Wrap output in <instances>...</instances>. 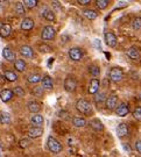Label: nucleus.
<instances>
[{
    "instance_id": "obj_7",
    "label": "nucleus",
    "mask_w": 141,
    "mask_h": 157,
    "mask_svg": "<svg viewBox=\"0 0 141 157\" xmlns=\"http://www.w3.org/2000/svg\"><path fill=\"white\" fill-rule=\"evenodd\" d=\"M104 39H105V43H106L108 47L114 48V47L117 45V36H116L113 33H111V32H107V33H105Z\"/></svg>"
},
{
    "instance_id": "obj_37",
    "label": "nucleus",
    "mask_w": 141,
    "mask_h": 157,
    "mask_svg": "<svg viewBox=\"0 0 141 157\" xmlns=\"http://www.w3.org/2000/svg\"><path fill=\"white\" fill-rule=\"evenodd\" d=\"M43 90H45V89H43L42 86H36L34 90H33V94L40 97V95L43 94Z\"/></svg>"
},
{
    "instance_id": "obj_8",
    "label": "nucleus",
    "mask_w": 141,
    "mask_h": 157,
    "mask_svg": "<svg viewBox=\"0 0 141 157\" xmlns=\"http://www.w3.org/2000/svg\"><path fill=\"white\" fill-rule=\"evenodd\" d=\"M27 134L30 139H37L43 134V128L42 127H32V128L28 129Z\"/></svg>"
},
{
    "instance_id": "obj_16",
    "label": "nucleus",
    "mask_w": 141,
    "mask_h": 157,
    "mask_svg": "<svg viewBox=\"0 0 141 157\" xmlns=\"http://www.w3.org/2000/svg\"><path fill=\"white\" fill-rule=\"evenodd\" d=\"M90 126L95 132H102V130H104V124H103V122L99 119H93V120H91Z\"/></svg>"
},
{
    "instance_id": "obj_6",
    "label": "nucleus",
    "mask_w": 141,
    "mask_h": 157,
    "mask_svg": "<svg viewBox=\"0 0 141 157\" xmlns=\"http://www.w3.org/2000/svg\"><path fill=\"white\" fill-rule=\"evenodd\" d=\"M77 87V82L72 77H67L64 79V89L68 92H73Z\"/></svg>"
},
{
    "instance_id": "obj_47",
    "label": "nucleus",
    "mask_w": 141,
    "mask_h": 157,
    "mask_svg": "<svg viewBox=\"0 0 141 157\" xmlns=\"http://www.w3.org/2000/svg\"><path fill=\"white\" fill-rule=\"evenodd\" d=\"M140 101H141V93H140Z\"/></svg>"
},
{
    "instance_id": "obj_32",
    "label": "nucleus",
    "mask_w": 141,
    "mask_h": 157,
    "mask_svg": "<svg viewBox=\"0 0 141 157\" xmlns=\"http://www.w3.org/2000/svg\"><path fill=\"white\" fill-rule=\"evenodd\" d=\"M15 12H17V14L19 15H22L25 14V6H23L22 2H17V5H15Z\"/></svg>"
},
{
    "instance_id": "obj_24",
    "label": "nucleus",
    "mask_w": 141,
    "mask_h": 157,
    "mask_svg": "<svg viewBox=\"0 0 141 157\" xmlns=\"http://www.w3.org/2000/svg\"><path fill=\"white\" fill-rule=\"evenodd\" d=\"M12 28L10 25H2V27L0 28V36L1 37H7V36H10Z\"/></svg>"
},
{
    "instance_id": "obj_30",
    "label": "nucleus",
    "mask_w": 141,
    "mask_h": 157,
    "mask_svg": "<svg viewBox=\"0 0 141 157\" xmlns=\"http://www.w3.org/2000/svg\"><path fill=\"white\" fill-rule=\"evenodd\" d=\"M93 100L97 104H100V102H104L106 101V94L105 93H96L95 97H93Z\"/></svg>"
},
{
    "instance_id": "obj_23",
    "label": "nucleus",
    "mask_w": 141,
    "mask_h": 157,
    "mask_svg": "<svg viewBox=\"0 0 141 157\" xmlns=\"http://www.w3.org/2000/svg\"><path fill=\"white\" fill-rule=\"evenodd\" d=\"M28 109L30 113H39L40 109H41V106H40L39 102H36V101H29Z\"/></svg>"
},
{
    "instance_id": "obj_31",
    "label": "nucleus",
    "mask_w": 141,
    "mask_h": 157,
    "mask_svg": "<svg viewBox=\"0 0 141 157\" xmlns=\"http://www.w3.org/2000/svg\"><path fill=\"white\" fill-rule=\"evenodd\" d=\"M89 71H90V73L93 77H97V76H99V73H100V69H99V67H97V65H91V67H89Z\"/></svg>"
},
{
    "instance_id": "obj_27",
    "label": "nucleus",
    "mask_w": 141,
    "mask_h": 157,
    "mask_svg": "<svg viewBox=\"0 0 141 157\" xmlns=\"http://www.w3.org/2000/svg\"><path fill=\"white\" fill-rule=\"evenodd\" d=\"M14 67H15V70H18L19 72H23L25 69H26V63L22 59H18V61L14 62Z\"/></svg>"
},
{
    "instance_id": "obj_19",
    "label": "nucleus",
    "mask_w": 141,
    "mask_h": 157,
    "mask_svg": "<svg viewBox=\"0 0 141 157\" xmlns=\"http://www.w3.org/2000/svg\"><path fill=\"white\" fill-rule=\"evenodd\" d=\"M128 134V127H127V124H120L117 127V135H118V137H125L126 135Z\"/></svg>"
},
{
    "instance_id": "obj_40",
    "label": "nucleus",
    "mask_w": 141,
    "mask_h": 157,
    "mask_svg": "<svg viewBox=\"0 0 141 157\" xmlns=\"http://www.w3.org/2000/svg\"><path fill=\"white\" fill-rule=\"evenodd\" d=\"M133 115H134V118L136 120H141V107H136L135 109H134Z\"/></svg>"
},
{
    "instance_id": "obj_25",
    "label": "nucleus",
    "mask_w": 141,
    "mask_h": 157,
    "mask_svg": "<svg viewBox=\"0 0 141 157\" xmlns=\"http://www.w3.org/2000/svg\"><path fill=\"white\" fill-rule=\"evenodd\" d=\"M83 15H84L88 20H95V19H97V17H98V14H97L93 10H84V11H83Z\"/></svg>"
},
{
    "instance_id": "obj_1",
    "label": "nucleus",
    "mask_w": 141,
    "mask_h": 157,
    "mask_svg": "<svg viewBox=\"0 0 141 157\" xmlns=\"http://www.w3.org/2000/svg\"><path fill=\"white\" fill-rule=\"evenodd\" d=\"M76 109L79 113H83L84 115H90L92 114V106L88 100L85 99H79L76 102Z\"/></svg>"
},
{
    "instance_id": "obj_17",
    "label": "nucleus",
    "mask_w": 141,
    "mask_h": 157,
    "mask_svg": "<svg viewBox=\"0 0 141 157\" xmlns=\"http://www.w3.org/2000/svg\"><path fill=\"white\" fill-rule=\"evenodd\" d=\"M41 82H42V87L45 89V90H51L53 87H54V83H53V79L49 77V76H45L43 78L41 79Z\"/></svg>"
},
{
    "instance_id": "obj_36",
    "label": "nucleus",
    "mask_w": 141,
    "mask_h": 157,
    "mask_svg": "<svg viewBox=\"0 0 141 157\" xmlns=\"http://www.w3.org/2000/svg\"><path fill=\"white\" fill-rule=\"evenodd\" d=\"M13 93L19 95V97H23V95H25V90H23L22 87H20V86H17V87L13 90Z\"/></svg>"
},
{
    "instance_id": "obj_20",
    "label": "nucleus",
    "mask_w": 141,
    "mask_h": 157,
    "mask_svg": "<svg viewBox=\"0 0 141 157\" xmlns=\"http://www.w3.org/2000/svg\"><path fill=\"white\" fill-rule=\"evenodd\" d=\"M86 120L84 118H80V117H73L72 118V124L77 128H82L86 126Z\"/></svg>"
},
{
    "instance_id": "obj_35",
    "label": "nucleus",
    "mask_w": 141,
    "mask_h": 157,
    "mask_svg": "<svg viewBox=\"0 0 141 157\" xmlns=\"http://www.w3.org/2000/svg\"><path fill=\"white\" fill-rule=\"evenodd\" d=\"M37 5V0H25V6H27L28 8H34Z\"/></svg>"
},
{
    "instance_id": "obj_14",
    "label": "nucleus",
    "mask_w": 141,
    "mask_h": 157,
    "mask_svg": "<svg viewBox=\"0 0 141 157\" xmlns=\"http://www.w3.org/2000/svg\"><path fill=\"white\" fill-rule=\"evenodd\" d=\"M13 91L10 90V89H5V90H2L0 92V99L4 101V102H7V101H10L13 98Z\"/></svg>"
},
{
    "instance_id": "obj_9",
    "label": "nucleus",
    "mask_w": 141,
    "mask_h": 157,
    "mask_svg": "<svg viewBox=\"0 0 141 157\" xmlns=\"http://www.w3.org/2000/svg\"><path fill=\"white\" fill-rule=\"evenodd\" d=\"M128 113H130V108H128V105L125 104V102L120 104V105L117 107V109H116V114H117L118 117H121V118L126 117Z\"/></svg>"
},
{
    "instance_id": "obj_3",
    "label": "nucleus",
    "mask_w": 141,
    "mask_h": 157,
    "mask_svg": "<svg viewBox=\"0 0 141 157\" xmlns=\"http://www.w3.org/2000/svg\"><path fill=\"white\" fill-rule=\"evenodd\" d=\"M55 35H56V30L53 26H45V28L42 29L41 37L45 41H51L55 39Z\"/></svg>"
},
{
    "instance_id": "obj_46",
    "label": "nucleus",
    "mask_w": 141,
    "mask_h": 157,
    "mask_svg": "<svg viewBox=\"0 0 141 157\" xmlns=\"http://www.w3.org/2000/svg\"><path fill=\"white\" fill-rule=\"evenodd\" d=\"M1 27H2V23L0 22V28H1Z\"/></svg>"
},
{
    "instance_id": "obj_11",
    "label": "nucleus",
    "mask_w": 141,
    "mask_h": 157,
    "mask_svg": "<svg viewBox=\"0 0 141 157\" xmlns=\"http://www.w3.org/2000/svg\"><path fill=\"white\" fill-rule=\"evenodd\" d=\"M2 57L5 58L6 61H8V62H12V61H14L15 59V52L10 49L8 47H6L2 49Z\"/></svg>"
},
{
    "instance_id": "obj_44",
    "label": "nucleus",
    "mask_w": 141,
    "mask_h": 157,
    "mask_svg": "<svg viewBox=\"0 0 141 157\" xmlns=\"http://www.w3.org/2000/svg\"><path fill=\"white\" fill-rule=\"evenodd\" d=\"M91 1L90 0H78L79 5H89Z\"/></svg>"
},
{
    "instance_id": "obj_39",
    "label": "nucleus",
    "mask_w": 141,
    "mask_h": 157,
    "mask_svg": "<svg viewBox=\"0 0 141 157\" xmlns=\"http://www.w3.org/2000/svg\"><path fill=\"white\" fill-rule=\"evenodd\" d=\"M51 50H53V49H51V47H49L48 44L40 45V51H41V52H43V54H45V52H50Z\"/></svg>"
},
{
    "instance_id": "obj_12",
    "label": "nucleus",
    "mask_w": 141,
    "mask_h": 157,
    "mask_svg": "<svg viewBox=\"0 0 141 157\" xmlns=\"http://www.w3.org/2000/svg\"><path fill=\"white\" fill-rule=\"evenodd\" d=\"M105 104H106V108H108V109L116 108V106L118 105V97L117 95H110L108 98H106Z\"/></svg>"
},
{
    "instance_id": "obj_13",
    "label": "nucleus",
    "mask_w": 141,
    "mask_h": 157,
    "mask_svg": "<svg viewBox=\"0 0 141 157\" xmlns=\"http://www.w3.org/2000/svg\"><path fill=\"white\" fill-rule=\"evenodd\" d=\"M99 85H100V83H99V80H98L97 78L91 79L90 87H89V93H90V94H93V95L96 94V93H98Z\"/></svg>"
},
{
    "instance_id": "obj_2",
    "label": "nucleus",
    "mask_w": 141,
    "mask_h": 157,
    "mask_svg": "<svg viewBox=\"0 0 141 157\" xmlns=\"http://www.w3.org/2000/svg\"><path fill=\"white\" fill-rule=\"evenodd\" d=\"M47 147L49 149V151H51L53 154H60V152L63 150V147L62 144L54 137L49 136L48 140H47Z\"/></svg>"
},
{
    "instance_id": "obj_34",
    "label": "nucleus",
    "mask_w": 141,
    "mask_h": 157,
    "mask_svg": "<svg viewBox=\"0 0 141 157\" xmlns=\"http://www.w3.org/2000/svg\"><path fill=\"white\" fill-rule=\"evenodd\" d=\"M132 28L135 29V30H139L141 28V19L140 17H136L133 20V22H132Z\"/></svg>"
},
{
    "instance_id": "obj_43",
    "label": "nucleus",
    "mask_w": 141,
    "mask_h": 157,
    "mask_svg": "<svg viewBox=\"0 0 141 157\" xmlns=\"http://www.w3.org/2000/svg\"><path fill=\"white\" fill-rule=\"evenodd\" d=\"M126 6H128L127 1H118V4H117V7H126Z\"/></svg>"
},
{
    "instance_id": "obj_4",
    "label": "nucleus",
    "mask_w": 141,
    "mask_h": 157,
    "mask_svg": "<svg viewBox=\"0 0 141 157\" xmlns=\"http://www.w3.org/2000/svg\"><path fill=\"white\" fill-rule=\"evenodd\" d=\"M108 76H110V79H111L112 82H114V83H118V82H120V80L123 79L124 73H123V70H121L120 67H112V69L110 70Z\"/></svg>"
},
{
    "instance_id": "obj_26",
    "label": "nucleus",
    "mask_w": 141,
    "mask_h": 157,
    "mask_svg": "<svg viewBox=\"0 0 141 157\" xmlns=\"http://www.w3.org/2000/svg\"><path fill=\"white\" fill-rule=\"evenodd\" d=\"M0 122L2 124H11V115H10V113H7V112L0 113Z\"/></svg>"
},
{
    "instance_id": "obj_18",
    "label": "nucleus",
    "mask_w": 141,
    "mask_h": 157,
    "mask_svg": "<svg viewBox=\"0 0 141 157\" xmlns=\"http://www.w3.org/2000/svg\"><path fill=\"white\" fill-rule=\"evenodd\" d=\"M32 124H33V127H42L43 126V122H45V119L42 115H40V114H35L33 115V118H32Z\"/></svg>"
},
{
    "instance_id": "obj_28",
    "label": "nucleus",
    "mask_w": 141,
    "mask_h": 157,
    "mask_svg": "<svg viewBox=\"0 0 141 157\" xmlns=\"http://www.w3.org/2000/svg\"><path fill=\"white\" fill-rule=\"evenodd\" d=\"M4 77H5V79H7L8 82H15L18 78V76L13 72V71H5Z\"/></svg>"
},
{
    "instance_id": "obj_10",
    "label": "nucleus",
    "mask_w": 141,
    "mask_h": 157,
    "mask_svg": "<svg viewBox=\"0 0 141 157\" xmlns=\"http://www.w3.org/2000/svg\"><path fill=\"white\" fill-rule=\"evenodd\" d=\"M20 54L26 58H34V51L29 45H22L20 48Z\"/></svg>"
},
{
    "instance_id": "obj_15",
    "label": "nucleus",
    "mask_w": 141,
    "mask_h": 157,
    "mask_svg": "<svg viewBox=\"0 0 141 157\" xmlns=\"http://www.w3.org/2000/svg\"><path fill=\"white\" fill-rule=\"evenodd\" d=\"M20 27L22 30H30L34 27V21L30 19V17H25L22 20V22L20 25Z\"/></svg>"
},
{
    "instance_id": "obj_21",
    "label": "nucleus",
    "mask_w": 141,
    "mask_h": 157,
    "mask_svg": "<svg viewBox=\"0 0 141 157\" xmlns=\"http://www.w3.org/2000/svg\"><path fill=\"white\" fill-rule=\"evenodd\" d=\"M42 17H45L47 21H55V14H54V12L49 10V8H45V10H42Z\"/></svg>"
},
{
    "instance_id": "obj_41",
    "label": "nucleus",
    "mask_w": 141,
    "mask_h": 157,
    "mask_svg": "<svg viewBox=\"0 0 141 157\" xmlns=\"http://www.w3.org/2000/svg\"><path fill=\"white\" fill-rule=\"evenodd\" d=\"M53 8H55L56 11H61V5L58 1H53Z\"/></svg>"
},
{
    "instance_id": "obj_22",
    "label": "nucleus",
    "mask_w": 141,
    "mask_h": 157,
    "mask_svg": "<svg viewBox=\"0 0 141 157\" xmlns=\"http://www.w3.org/2000/svg\"><path fill=\"white\" fill-rule=\"evenodd\" d=\"M126 55L130 57L131 59H139L140 58V52L136 50L134 47H132L126 51Z\"/></svg>"
},
{
    "instance_id": "obj_5",
    "label": "nucleus",
    "mask_w": 141,
    "mask_h": 157,
    "mask_svg": "<svg viewBox=\"0 0 141 157\" xmlns=\"http://www.w3.org/2000/svg\"><path fill=\"white\" fill-rule=\"evenodd\" d=\"M68 55L70 57V59H72V61H80L82 58H83V51L80 48L78 47H73V48H70L68 51Z\"/></svg>"
},
{
    "instance_id": "obj_38",
    "label": "nucleus",
    "mask_w": 141,
    "mask_h": 157,
    "mask_svg": "<svg viewBox=\"0 0 141 157\" xmlns=\"http://www.w3.org/2000/svg\"><path fill=\"white\" fill-rule=\"evenodd\" d=\"M19 146H20V148H27V147L30 146V141L28 139H22L19 142Z\"/></svg>"
},
{
    "instance_id": "obj_45",
    "label": "nucleus",
    "mask_w": 141,
    "mask_h": 157,
    "mask_svg": "<svg viewBox=\"0 0 141 157\" xmlns=\"http://www.w3.org/2000/svg\"><path fill=\"white\" fill-rule=\"evenodd\" d=\"M123 148L125 149V151H127V152H130L131 150H132L130 144H126V143H124V144H123Z\"/></svg>"
},
{
    "instance_id": "obj_42",
    "label": "nucleus",
    "mask_w": 141,
    "mask_h": 157,
    "mask_svg": "<svg viewBox=\"0 0 141 157\" xmlns=\"http://www.w3.org/2000/svg\"><path fill=\"white\" fill-rule=\"evenodd\" d=\"M135 150L139 152V154H141V140L135 142Z\"/></svg>"
},
{
    "instance_id": "obj_33",
    "label": "nucleus",
    "mask_w": 141,
    "mask_h": 157,
    "mask_svg": "<svg viewBox=\"0 0 141 157\" xmlns=\"http://www.w3.org/2000/svg\"><path fill=\"white\" fill-rule=\"evenodd\" d=\"M96 5L99 10H104L108 6V0H97Z\"/></svg>"
},
{
    "instance_id": "obj_29",
    "label": "nucleus",
    "mask_w": 141,
    "mask_h": 157,
    "mask_svg": "<svg viewBox=\"0 0 141 157\" xmlns=\"http://www.w3.org/2000/svg\"><path fill=\"white\" fill-rule=\"evenodd\" d=\"M27 80H28V83H32V84H36V83H39L40 80H41V76L37 75V73H34V75H29L28 77H27Z\"/></svg>"
}]
</instances>
